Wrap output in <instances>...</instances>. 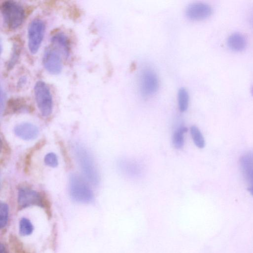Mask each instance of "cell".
Instances as JSON below:
<instances>
[{"label":"cell","instance_id":"603a6c76","mask_svg":"<svg viewBox=\"0 0 253 253\" xmlns=\"http://www.w3.org/2000/svg\"><path fill=\"white\" fill-rule=\"evenodd\" d=\"M42 208L44 210L47 218L50 219L52 218V215L51 203L46 193L44 191H42Z\"/></svg>","mask_w":253,"mask_h":253},{"label":"cell","instance_id":"6da1fadb","mask_svg":"<svg viewBox=\"0 0 253 253\" xmlns=\"http://www.w3.org/2000/svg\"><path fill=\"white\" fill-rule=\"evenodd\" d=\"M75 151L78 163L85 177L92 184L97 185L99 182V175L90 153L80 144L76 145Z\"/></svg>","mask_w":253,"mask_h":253},{"label":"cell","instance_id":"5bb4252c","mask_svg":"<svg viewBox=\"0 0 253 253\" xmlns=\"http://www.w3.org/2000/svg\"><path fill=\"white\" fill-rule=\"evenodd\" d=\"M46 143V140L42 138L37 142L32 147H31L27 152L24 161V171L28 174L30 169L32 158L35 153L41 149Z\"/></svg>","mask_w":253,"mask_h":253},{"label":"cell","instance_id":"d6986e66","mask_svg":"<svg viewBox=\"0 0 253 253\" xmlns=\"http://www.w3.org/2000/svg\"><path fill=\"white\" fill-rule=\"evenodd\" d=\"M190 133L195 145L199 148H203L205 146V141L198 127L192 126L190 127Z\"/></svg>","mask_w":253,"mask_h":253},{"label":"cell","instance_id":"3957f363","mask_svg":"<svg viewBox=\"0 0 253 253\" xmlns=\"http://www.w3.org/2000/svg\"><path fill=\"white\" fill-rule=\"evenodd\" d=\"M0 11L4 23L9 29H16L23 23L24 11L17 2L11 0L4 1L1 5Z\"/></svg>","mask_w":253,"mask_h":253},{"label":"cell","instance_id":"52a82bcc","mask_svg":"<svg viewBox=\"0 0 253 253\" xmlns=\"http://www.w3.org/2000/svg\"><path fill=\"white\" fill-rule=\"evenodd\" d=\"M62 53L52 45L47 47L44 52L42 63L45 70L50 74L58 75L63 68Z\"/></svg>","mask_w":253,"mask_h":253},{"label":"cell","instance_id":"4316f807","mask_svg":"<svg viewBox=\"0 0 253 253\" xmlns=\"http://www.w3.org/2000/svg\"><path fill=\"white\" fill-rule=\"evenodd\" d=\"M0 253H7L4 245L1 244L0 246Z\"/></svg>","mask_w":253,"mask_h":253},{"label":"cell","instance_id":"7c38bea8","mask_svg":"<svg viewBox=\"0 0 253 253\" xmlns=\"http://www.w3.org/2000/svg\"><path fill=\"white\" fill-rule=\"evenodd\" d=\"M227 46L233 51H243L247 45V40L245 36L239 33H233L227 39Z\"/></svg>","mask_w":253,"mask_h":253},{"label":"cell","instance_id":"e0dca14e","mask_svg":"<svg viewBox=\"0 0 253 253\" xmlns=\"http://www.w3.org/2000/svg\"><path fill=\"white\" fill-rule=\"evenodd\" d=\"M178 106L179 110L182 112L187 110L189 102V96L187 90L183 87L180 88L177 93Z\"/></svg>","mask_w":253,"mask_h":253},{"label":"cell","instance_id":"8992f818","mask_svg":"<svg viewBox=\"0 0 253 253\" xmlns=\"http://www.w3.org/2000/svg\"><path fill=\"white\" fill-rule=\"evenodd\" d=\"M45 30L44 22L35 19L30 23L28 29V48L32 54H36L42 43Z\"/></svg>","mask_w":253,"mask_h":253},{"label":"cell","instance_id":"5b68a950","mask_svg":"<svg viewBox=\"0 0 253 253\" xmlns=\"http://www.w3.org/2000/svg\"><path fill=\"white\" fill-rule=\"evenodd\" d=\"M138 84L142 96L145 98L152 96L156 93L159 86L157 74L151 68H145L140 72Z\"/></svg>","mask_w":253,"mask_h":253},{"label":"cell","instance_id":"2e32d148","mask_svg":"<svg viewBox=\"0 0 253 253\" xmlns=\"http://www.w3.org/2000/svg\"><path fill=\"white\" fill-rule=\"evenodd\" d=\"M188 131L185 126L179 127L174 132L172 136V144L176 149H181L184 145V134Z\"/></svg>","mask_w":253,"mask_h":253},{"label":"cell","instance_id":"8fae6325","mask_svg":"<svg viewBox=\"0 0 253 253\" xmlns=\"http://www.w3.org/2000/svg\"><path fill=\"white\" fill-rule=\"evenodd\" d=\"M52 45L58 49L65 58L70 54V42L68 37L63 33L54 35L51 39Z\"/></svg>","mask_w":253,"mask_h":253},{"label":"cell","instance_id":"7402d4cb","mask_svg":"<svg viewBox=\"0 0 253 253\" xmlns=\"http://www.w3.org/2000/svg\"><path fill=\"white\" fill-rule=\"evenodd\" d=\"M9 218V208L4 203H0V228H4L7 224Z\"/></svg>","mask_w":253,"mask_h":253},{"label":"cell","instance_id":"f546056e","mask_svg":"<svg viewBox=\"0 0 253 253\" xmlns=\"http://www.w3.org/2000/svg\"><path fill=\"white\" fill-rule=\"evenodd\" d=\"M252 94H253V91H252Z\"/></svg>","mask_w":253,"mask_h":253},{"label":"cell","instance_id":"f1b7e54d","mask_svg":"<svg viewBox=\"0 0 253 253\" xmlns=\"http://www.w3.org/2000/svg\"><path fill=\"white\" fill-rule=\"evenodd\" d=\"M248 190L253 196V185L251 186L248 188Z\"/></svg>","mask_w":253,"mask_h":253},{"label":"cell","instance_id":"9c48e42d","mask_svg":"<svg viewBox=\"0 0 253 253\" xmlns=\"http://www.w3.org/2000/svg\"><path fill=\"white\" fill-rule=\"evenodd\" d=\"M212 13L211 7L204 2H194L189 4L185 9L186 17L194 21H200L207 19Z\"/></svg>","mask_w":253,"mask_h":253},{"label":"cell","instance_id":"30bf717a","mask_svg":"<svg viewBox=\"0 0 253 253\" xmlns=\"http://www.w3.org/2000/svg\"><path fill=\"white\" fill-rule=\"evenodd\" d=\"M14 131L18 137L27 141L36 138L39 132L38 127L29 123H23L17 125Z\"/></svg>","mask_w":253,"mask_h":253},{"label":"cell","instance_id":"484cf974","mask_svg":"<svg viewBox=\"0 0 253 253\" xmlns=\"http://www.w3.org/2000/svg\"><path fill=\"white\" fill-rule=\"evenodd\" d=\"M52 235L51 236V240H52V248L55 249V242H56V238L57 236V228H56V225L55 224L53 225L52 228Z\"/></svg>","mask_w":253,"mask_h":253},{"label":"cell","instance_id":"4fadbf2b","mask_svg":"<svg viewBox=\"0 0 253 253\" xmlns=\"http://www.w3.org/2000/svg\"><path fill=\"white\" fill-rule=\"evenodd\" d=\"M27 108L26 101L24 98H11L7 102L3 115L15 114Z\"/></svg>","mask_w":253,"mask_h":253},{"label":"cell","instance_id":"44dd1931","mask_svg":"<svg viewBox=\"0 0 253 253\" xmlns=\"http://www.w3.org/2000/svg\"><path fill=\"white\" fill-rule=\"evenodd\" d=\"M21 51V46L17 42L13 45L10 58L8 61L7 68L8 69H12L17 62Z\"/></svg>","mask_w":253,"mask_h":253},{"label":"cell","instance_id":"4dcf8cb0","mask_svg":"<svg viewBox=\"0 0 253 253\" xmlns=\"http://www.w3.org/2000/svg\"></svg>","mask_w":253,"mask_h":253},{"label":"cell","instance_id":"d4e9b609","mask_svg":"<svg viewBox=\"0 0 253 253\" xmlns=\"http://www.w3.org/2000/svg\"><path fill=\"white\" fill-rule=\"evenodd\" d=\"M44 162L46 165L52 168H55L58 165L57 157L55 154L52 152L49 153L45 155Z\"/></svg>","mask_w":253,"mask_h":253},{"label":"cell","instance_id":"277c9868","mask_svg":"<svg viewBox=\"0 0 253 253\" xmlns=\"http://www.w3.org/2000/svg\"><path fill=\"white\" fill-rule=\"evenodd\" d=\"M34 94L37 106L42 115L49 116L53 109V99L50 90L45 83L38 81L34 86Z\"/></svg>","mask_w":253,"mask_h":253},{"label":"cell","instance_id":"83f0119b","mask_svg":"<svg viewBox=\"0 0 253 253\" xmlns=\"http://www.w3.org/2000/svg\"><path fill=\"white\" fill-rule=\"evenodd\" d=\"M26 78H22L20 79L19 82L18 83V84H19V86L23 85L26 83Z\"/></svg>","mask_w":253,"mask_h":253},{"label":"cell","instance_id":"9a60e30c","mask_svg":"<svg viewBox=\"0 0 253 253\" xmlns=\"http://www.w3.org/2000/svg\"><path fill=\"white\" fill-rule=\"evenodd\" d=\"M8 244L12 253H31L25 247L21 241L13 234L9 235Z\"/></svg>","mask_w":253,"mask_h":253},{"label":"cell","instance_id":"7a4b0ae2","mask_svg":"<svg viewBox=\"0 0 253 253\" xmlns=\"http://www.w3.org/2000/svg\"><path fill=\"white\" fill-rule=\"evenodd\" d=\"M69 192L72 199L80 203L88 204L94 199L92 191L78 174L72 173L69 178Z\"/></svg>","mask_w":253,"mask_h":253},{"label":"cell","instance_id":"ac0fdd59","mask_svg":"<svg viewBox=\"0 0 253 253\" xmlns=\"http://www.w3.org/2000/svg\"><path fill=\"white\" fill-rule=\"evenodd\" d=\"M34 229V226L29 219L26 217L21 218L19 223V232L21 236H26L32 234Z\"/></svg>","mask_w":253,"mask_h":253},{"label":"cell","instance_id":"cb8c5ba5","mask_svg":"<svg viewBox=\"0 0 253 253\" xmlns=\"http://www.w3.org/2000/svg\"><path fill=\"white\" fill-rule=\"evenodd\" d=\"M58 144L66 167L67 168L70 169L72 168V163L66 147L64 142L62 141H59Z\"/></svg>","mask_w":253,"mask_h":253},{"label":"cell","instance_id":"ba28073f","mask_svg":"<svg viewBox=\"0 0 253 253\" xmlns=\"http://www.w3.org/2000/svg\"><path fill=\"white\" fill-rule=\"evenodd\" d=\"M42 191L37 192L27 187H21L18 193V210L20 211L32 206L42 208Z\"/></svg>","mask_w":253,"mask_h":253},{"label":"cell","instance_id":"ffe728a7","mask_svg":"<svg viewBox=\"0 0 253 253\" xmlns=\"http://www.w3.org/2000/svg\"><path fill=\"white\" fill-rule=\"evenodd\" d=\"M0 165L4 164L11 154L10 147L4 137L0 134Z\"/></svg>","mask_w":253,"mask_h":253}]
</instances>
